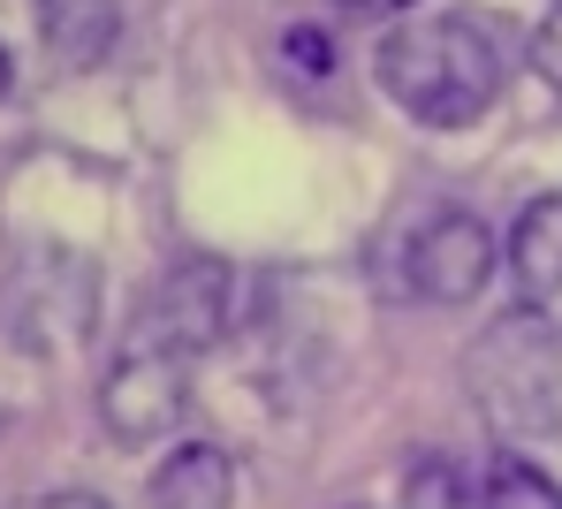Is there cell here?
Instances as JSON below:
<instances>
[{
	"label": "cell",
	"instance_id": "1",
	"mask_svg": "<svg viewBox=\"0 0 562 509\" xmlns=\"http://www.w3.org/2000/svg\"><path fill=\"white\" fill-rule=\"evenodd\" d=\"M380 92L426 129H464L502 100V46L471 15H418L373 46Z\"/></svg>",
	"mask_w": 562,
	"mask_h": 509
},
{
	"label": "cell",
	"instance_id": "7",
	"mask_svg": "<svg viewBox=\"0 0 562 509\" xmlns=\"http://www.w3.org/2000/svg\"><path fill=\"white\" fill-rule=\"evenodd\" d=\"M228 502H236V464L205 441L176 449L153 479V509H228Z\"/></svg>",
	"mask_w": 562,
	"mask_h": 509
},
{
	"label": "cell",
	"instance_id": "12",
	"mask_svg": "<svg viewBox=\"0 0 562 509\" xmlns=\"http://www.w3.org/2000/svg\"><path fill=\"white\" fill-rule=\"evenodd\" d=\"M281 54H296V69H312V77H319V69H327V61H335V54H327V38H319V31H289V38H281Z\"/></svg>",
	"mask_w": 562,
	"mask_h": 509
},
{
	"label": "cell",
	"instance_id": "9",
	"mask_svg": "<svg viewBox=\"0 0 562 509\" xmlns=\"http://www.w3.org/2000/svg\"><path fill=\"white\" fill-rule=\"evenodd\" d=\"M403 509H486V487H471L449 456H426L403 479Z\"/></svg>",
	"mask_w": 562,
	"mask_h": 509
},
{
	"label": "cell",
	"instance_id": "4",
	"mask_svg": "<svg viewBox=\"0 0 562 509\" xmlns=\"http://www.w3.org/2000/svg\"><path fill=\"white\" fill-rule=\"evenodd\" d=\"M183 396H190V358L153 350V342H122V358L106 365V388H99V418L114 441H153L183 418Z\"/></svg>",
	"mask_w": 562,
	"mask_h": 509
},
{
	"label": "cell",
	"instance_id": "10",
	"mask_svg": "<svg viewBox=\"0 0 562 509\" xmlns=\"http://www.w3.org/2000/svg\"><path fill=\"white\" fill-rule=\"evenodd\" d=\"M486 509H562V487L540 464H525V456H494V472H486Z\"/></svg>",
	"mask_w": 562,
	"mask_h": 509
},
{
	"label": "cell",
	"instance_id": "3",
	"mask_svg": "<svg viewBox=\"0 0 562 509\" xmlns=\"http://www.w3.org/2000/svg\"><path fill=\"white\" fill-rule=\"evenodd\" d=\"M471 388L486 396L494 426H548V410H555V342L532 319H502L471 358Z\"/></svg>",
	"mask_w": 562,
	"mask_h": 509
},
{
	"label": "cell",
	"instance_id": "6",
	"mask_svg": "<svg viewBox=\"0 0 562 509\" xmlns=\"http://www.w3.org/2000/svg\"><path fill=\"white\" fill-rule=\"evenodd\" d=\"M509 274H517V297L540 312L548 297H562V191L532 199L509 228Z\"/></svg>",
	"mask_w": 562,
	"mask_h": 509
},
{
	"label": "cell",
	"instance_id": "13",
	"mask_svg": "<svg viewBox=\"0 0 562 509\" xmlns=\"http://www.w3.org/2000/svg\"><path fill=\"white\" fill-rule=\"evenodd\" d=\"M342 15H395V8H411V0H335Z\"/></svg>",
	"mask_w": 562,
	"mask_h": 509
},
{
	"label": "cell",
	"instance_id": "11",
	"mask_svg": "<svg viewBox=\"0 0 562 509\" xmlns=\"http://www.w3.org/2000/svg\"><path fill=\"white\" fill-rule=\"evenodd\" d=\"M532 69H540V77H548V84L562 92V0L548 8V23L532 31Z\"/></svg>",
	"mask_w": 562,
	"mask_h": 509
},
{
	"label": "cell",
	"instance_id": "2",
	"mask_svg": "<svg viewBox=\"0 0 562 509\" xmlns=\"http://www.w3.org/2000/svg\"><path fill=\"white\" fill-rule=\"evenodd\" d=\"M228 312H236V274L221 259H176L145 305L130 319V342H153V350H176V358H198L228 335Z\"/></svg>",
	"mask_w": 562,
	"mask_h": 509
},
{
	"label": "cell",
	"instance_id": "8",
	"mask_svg": "<svg viewBox=\"0 0 562 509\" xmlns=\"http://www.w3.org/2000/svg\"><path fill=\"white\" fill-rule=\"evenodd\" d=\"M38 31L69 69H92L122 31V8L114 0H38Z\"/></svg>",
	"mask_w": 562,
	"mask_h": 509
},
{
	"label": "cell",
	"instance_id": "14",
	"mask_svg": "<svg viewBox=\"0 0 562 509\" xmlns=\"http://www.w3.org/2000/svg\"><path fill=\"white\" fill-rule=\"evenodd\" d=\"M0 100H8V54H0Z\"/></svg>",
	"mask_w": 562,
	"mask_h": 509
},
{
	"label": "cell",
	"instance_id": "5",
	"mask_svg": "<svg viewBox=\"0 0 562 509\" xmlns=\"http://www.w3.org/2000/svg\"><path fill=\"white\" fill-rule=\"evenodd\" d=\"M486 274H494V228L479 213H457V205L434 213L403 251V282L426 305H464V297L486 290Z\"/></svg>",
	"mask_w": 562,
	"mask_h": 509
}]
</instances>
